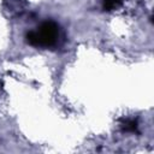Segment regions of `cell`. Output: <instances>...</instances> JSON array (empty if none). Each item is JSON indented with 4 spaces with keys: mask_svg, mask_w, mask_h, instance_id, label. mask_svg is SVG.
Here are the masks:
<instances>
[{
    "mask_svg": "<svg viewBox=\"0 0 154 154\" xmlns=\"http://www.w3.org/2000/svg\"><path fill=\"white\" fill-rule=\"evenodd\" d=\"M59 36V26L53 20H46L36 30L29 31L25 36L26 42L35 47H51L55 45Z\"/></svg>",
    "mask_w": 154,
    "mask_h": 154,
    "instance_id": "6da1fadb",
    "label": "cell"
},
{
    "mask_svg": "<svg viewBox=\"0 0 154 154\" xmlns=\"http://www.w3.org/2000/svg\"><path fill=\"white\" fill-rule=\"evenodd\" d=\"M137 122L136 120H132V119H124L123 123H122V129L124 131H131V132H135L137 131Z\"/></svg>",
    "mask_w": 154,
    "mask_h": 154,
    "instance_id": "7a4b0ae2",
    "label": "cell"
},
{
    "mask_svg": "<svg viewBox=\"0 0 154 154\" xmlns=\"http://www.w3.org/2000/svg\"><path fill=\"white\" fill-rule=\"evenodd\" d=\"M120 4H122V0H103L102 8L105 11H112V10L117 8Z\"/></svg>",
    "mask_w": 154,
    "mask_h": 154,
    "instance_id": "3957f363",
    "label": "cell"
}]
</instances>
